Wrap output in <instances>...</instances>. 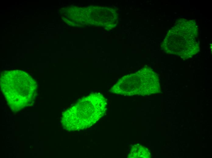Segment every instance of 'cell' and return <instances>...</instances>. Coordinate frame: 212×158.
Returning a JSON list of instances; mask_svg holds the SVG:
<instances>
[{"instance_id":"1","label":"cell","mask_w":212,"mask_h":158,"mask_svg":"<svg viewBox=\"0 0 212 158\" xmlns=\"http://www.w3.org/2000/svg\"><path fill=\"white\" fill-rule=\"evenodd\" d=\"M0 84L2 92L12 111H19L34 103L37 84L28 73L19 70L5 71L1 74Z\"/></svg>"},{"instance_id":"2","label":"cell","mask_w":212,"mask_h":158,"mask_svg":"<svg viewBox=\"0 0 212 158\" xmlns=\"http://www.w3.org/2000/svg\"><path fill=\"white\" fill-rule=\"evenodd\" d=\"M198 33L195 21L180 19L169 30L162 43V49L168 54L184 59L191 57L199 50Z\"/></svg>"},{"instance_id":"3","label":"cell","mask_w":212,"mask_h":158,"mask_svg":"<svg viewBox=\"0 0 212 158\" xmlns=\"http://www.w3.org/2000/svg\"><path fill=\"white\" fill-rule=\"evenodd\" d=\"M110 91L115 94L129 96L158 93L160 91L159 78L151 69L144 67L135 73L121 77Z\"/></svg>"},{"instance_id":"4","label":"cell","mask_w":212,"mask_h":158,"mask_svg":"<svg viewBox=\"0 0 212 158\" xmlns=\"http://www.w3.org/2000/svg\"><path fill=\"white\" fill-rule=\"evenodd\" d=\"M150 156L149 150L140 144L133 145L128 155V158H149Z\"/></svg>"}]
</instances>
